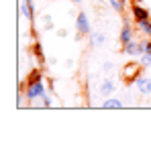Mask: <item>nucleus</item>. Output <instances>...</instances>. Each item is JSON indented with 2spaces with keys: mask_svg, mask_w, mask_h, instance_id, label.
<instances>
[{
  "mask_svg": "<svg viewBox=\"0 0 151 142\" xmlns=\"http://www.w3.org/2000/svg\"><path fill=\"white\" fill-rule=\"evenodd\" d=\"M131 16H133V21H135V23H139V21L151 18V12L147 10V8H143L139 2H133V6H131Z\"/></svg>",
  "mask_w": 151,
  "mask_h": 142,
  "instance_id": "5",
  "label": "nucleus"
},
{
  "mask_svg": "<svg viewBox=\"0 0 151 142\" xmlns=\"http://www.w3.org/2000/svg\"><path fill=\"white\" fill-rule=\"evenodd\" d=\"M76 31H78V39L84 35H92V26H90V18L86 12H78L76 16Z\"/></svg>",
  "mask_w": 151,
  "mask_h": 142,
  "instance_id": "2",
  "label": "nucleus"
},
{
  "mask_svg": "<svg viewBox=\"0 0 151 142\" xmlns=\"http://www.w3.org/2000/svg\"><path fill=\"white\" fill-rule=\"evenodd\" d=\"M114 89H116V83H114L110 77L102 79V83H100V95H106V97H110V95L114 94Z\"/></svg>",
  "mask_w": 151,
  "mask_h": 142,
  "instance_id": "9",
  "label": "nucleus"
},
{
  "mask_svg": "<svg viewBox=\"0 0 151 142\" xmlns=\"http://www.w3.org/2000/svg\"><path fill=\"white\" fill-rule=\"evenodd\" d=\"M123 106H125V104H123L119 97H112V95L102 102V108H104V110H123Z\"/></svg>",
  "mask_w": 151,
  "mask_h": 142,
  "instance_id": "10",
  "label": "nucleus"
},
{
  "mask_svg": "<svg viewBox=\"0 0 151 142\" xmlns=\"http://www.w3.org/2000/svg\"><path fill=\"white\" fill-rule=\"evenodd\" d=\"M110 2V6L116 10V12H125L127 8V0H108Z\"/></svg>",
  "mask_w": 151,
  "mask_h": 142,
  "instance_id": "13",
  "label": "nucleus"
},
{
  "mask_svg": "<svg viewBox=\"0 0 151 142\" xmlns=\"http://www.w3.org/2000/svg\"><path fill=\"white\" fill-rule=\"evenodd\" d=\"M90 41H92V45H94V47H100V45H104V43H106V35H104L102 31H92Z\"/></svg>",
  "mask_w": 151,
  "mask_h": 142,
  "instance_id": "12",
  "label": "nucleus"
},
{
  "mask_svg": "<svg viewBox=\"0 0 151 142\" xmlns=\"http://www.w3.org/2000/svg\"><path fill=\"white\" fill-rule=\"evenodd\" d=\"M57 35H59V37H68V31H63V28H61V31H57Z\"/></svg>",
  "mask_w": 151,
  "mask_h": 142,
  "instance_id": "19",
  "label": "nucleus"
},
{
  "mask_svg": "<svg viewBox=\"0 0 151 142\" xmlns=\"http://www.w3.org/2000/svg\"><path fill=\"white\" fill-rule=\"evenodd\" d=\"M133 83H135V89L141 95H151V77L149 75H139Z\"/></svg>",
  "mask_w": 151,
  "mask_h": 142,
  "instance_id": "4",
  "label": "nucleus"
},
{
  "mask_svg": "<svg viewBox=\"0 0 151 142\" xmlns=\"http://www.w3.org/2000/svg\"><path fill=\"white\" fill-rule=\"evenodd\" d=\"M141 63H135V61H131V63H127L125 67H123V79L125 81H135L139 75H141Z\"/></svg>",
  "mask_w": 151,
  "mask_h": 142,
  "instance_id": "3",
  "label": "nucleus"
},
{
  "mask_svg": "<svg viewBox=\"0 0 151 142\" xmlns=\"http://www.w3.org/2000/svg\"><path fill=\"white\" fill-rule=\"evenodd\" d=\"M21 14L25 16L27 21H35V2L33 0H23V4H21Z\"/></svg>",
  "mask_w": 151,
  "mask_h": 142,
  "instance_id": "7",
  "label": "nucleus"
},
{
  "mask_svg": "<svg viewBox=\"0 0 151 142\" xmlns=\"http://www.w3.org/2000/svg\"><path fill=\"white\" fill-rule=\"evenodd\" d=\"M72 2H74V4H80V2H82V0H72Z\"/></svg>",
  "mask_w": 151,
  "mask_h": 142,
  "instance_id": "20",
  "label": "nucleus"
},
{
  "mask_svg": "<svg viewBox=\"0 0 151 142\" xmlns=\"http://www.w3.org/2000/svg\"><path fill=\"white\" fill-rule=\"evenodd\" d=\"M43 24H45V28H51V16H43Z\"/></svg>",
  "mask_w": 151,
  "mask_h": 142,
  "instance_id": "17",
  "label": "nucleus"
},
{
  "mask_svg": "<svg viewBox=\"0 0 151 142\" xmlns=\"http://www.w3.org/2000/svg\"><path fill=\"white\" fill-rule=\"evenodd\" d=\"M41 45H35V55H37V59H41V61H43V51H41Z\"/></svg>",
  "mask_w": 151,
  "mask_h": 142,
  "instance_id": "16",
  "label": "nucleus"
},
{
  "mask_svg": "<svg viewBox=\"0 0 151 142\" xmlns=\"http://www.w3.org/2000/svg\"><path fill=\"white\" fill-rule=\"evenodd\" d=\"M102 69L106 71V73H108V71H112V63H110V61H106V63L102 65Z\"/></svg>",
  "mask_w": 151,
  "mask_h": 142,
  "instance_id": "18",
  "label": "nucleus"
},
{
  "mask_svg": "<svg viewBox=\"0 0 151 142\" xmlns=\"http://www.w3.org/2000/svg\"><path fill=\"white\" fill-rule=\"evenodd\" d=\"M27 99L33 104L37 99H43L47 95V87H45V81H43V75L39 71H33L29 75V81H27V89H25Z\"/></svg>",
  "mask_w": 151,
  "mask_h": 142,
  "instance_id": "1",
  "label": "nucleus"
},
{
  "mask_svg": "<svg viewBox=\"0 0 151 142\" xmlns=\"http://www.w3.org/2000/svg\"><path fill=\"white\" fill-rule=\"evenodd\" d=\"M119 39H121V43H123V45L135 39V31H133V26H131L129 23H125L123 26H121V33H119Z\"/></svg>",
  "mask_w": 151,
  "mask_h": 142,
  "instance_id": "8",
  "label": "nucleus"
},
{
  "mask_svg": "<svg viewBox=\"0 0 151 142\" xmlns=\"http://www.w3.org/2000/svg\"><path fill=\"white\" fill-rule=\"evenodd\" d=\"M137 28H139V33H141L143 37H147V39H151V18H145V21H139V23H137Z\"/></svg>",
  "mask_w": 151,
  "mask_h": 142,
  "instance_id": "11",
  "label": "nucleus"
},
{
  "mask_svg": "<svg viewBox=\"0 0 151 142\" xmlns=\"http://www.w3.org/2000/svg\"><path fill=\"white\" fill-rule=\"evenodd\" d=\"M139 63H141V67H151V53H141Z\"/></svg>",
  "mask_w": 151,
  "mask_h": 142,
  "instance_id": "14",
  "label": "nucleus"
},
{
  "mask_svg": "<svg viewBox=\"0 0 151 142\" xmlns=\"http://www.w3.org/2000/svg\"><path fill=\"white\" fill-rule=\"evenodd\" d=\"M123 53L131 55V57H139V55L143 53V43H137V41L133 39V41H129V43L123 45Z\"/></svg>",
  "mask_w": 151,
  "mask_h": 142,
  "instance_id": "6",
  "label": "nucleus"
},
{
  "mask_svg": "<svg viewBox=\"0 0 151 142\" xmlns=\"http://www.w3.org/2000/svg\"><path fill=\"white\" fill-rule=\"evenodd\" d=\"M41 104H43V106H45V108H49L51 104H53V99H51V94H47V95H45V97H43V99H41Z\"/></svg>",
  "mask_w": 151,
  "mask_h": 142,
  "instance_id": "15",
  "label": "nucleus"
}]
</instances>
